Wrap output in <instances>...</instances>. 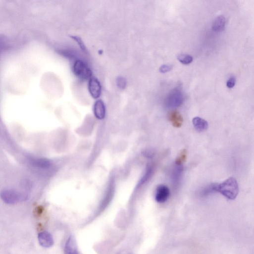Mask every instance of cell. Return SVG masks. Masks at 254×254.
Masks as SVG:
<instances>
[{
  "label": "cell",
  "mask_w": 254,
  "mask_h": 254,
  "mask_svg": "<svg viewBox=\"0 0 254 254\" xmlns=\"http://www.w3.org/2000/svg\"><path fill=\"white\" fill-rule=\"evenodd\" d=\"M183 173L182 165H177L174 167L171 174V179L175 188H177L182 179Z\"/></svg>",
  "instance_id": "9"
},
{
  "label": "cell",
  "mask_w": 254,
  "mask_h": 254,
  "mask_svg": "<svg viewBox=\"0 0 254 254\" xmlns=\"http://www.w3.org/2000/svg\"><path fill=\"white\" fill-rule=\"evenodd\" d=\"M184 96L179 90L176 89L171 91L165 101L168 108H176L180 106L184 102Z\"/></svg>",
  "instance_id": "4"
},
{
  "label": "cell",
  "mask_w": 254,
  "mask_h": 254,
  "mask_svg": "<svg viewBox=\"0 0 254 254\" xmlns=\"http://www.w3.org/2000/svg\"><path fill=\"white\" fill-rule=\"evenodd\" d=\"M236 84V78L234 77L230 78L226 83V86L229 89L233 88Z\"/></svg>",
  "instance_id": "22"
},
{
  "label": "cell",
  "mask_w": 254,
  "mask_h": 254,
  "mask_svg": "<svg viewBox=\"0 0 254 254\" xmlns=\"http://www.w3.org/2000/svg\"><path fill=\"white\" fill-rule=\"evenodd\" d=\"M216 184H212L207 186L201 192V195L203 197L209 196L216 191Z\"/></svg>",
  "instance_id": "16"
},
{
  "label": "cell",
  "mask_w": 254,
  "mask_h": 254,
  "mask_svg": "<svg viewBox=\"0 0 254 254\" xmlns=\"http://www.w3.org/2000/svg\"><path fill=\"white\" fill-rule=\"evenodd\" d=\"M30 161L33 166L39 168H47L50 166V162L44 159L31 158Z\"/></svg>",
  "instance_id": "14"
},
{
  "label": "cell",
  "mask_w": 254,
  "mask_h": 254,
  "mask_svg": "<svg viewBox=\"0 0 254 254\" xmlns=\"http://www.w3.org/2000/svg\"><path fill=\"white\" fill-rule=\"evenodd\" d=\"M65 254H78L75 242L72 237H69L65 244Z\"/></svg>",
  "instance_id": "13"
},
{
  "label": "cell",
  "mask_w": 254,
  "mask_h": 254,
  "mask_svg": "<svg viewBox=\"0 0 254 254\" xmlns=\"http://www.w3.org/2000/svg\"><path fill=\"white\" fill-rule=\"evenodd\" d=\"M70 38L78 44L83 52L86 54H88V49L83 41L80 37L75 36H71Z\"/></svg>",
  "instance_id": "19"
},
{
  "label": "cell",
  "mask_w": 254,
  "mask_h": 254,
  "mask_svg": "<svg viewBox=\"0 0 254 254\" xmlns=\"http://www.w3.org/2000/svg\"><path fill=\"white\" fill-rule=\"evenodd\" d=\"M172 68V65L164 64L160 66L159 69V71L161 73L164 74L170 71Z\"/></svg>",
  "instance_id": "21"
},
{
  "label": "cell",
  "mask_w": 254,
  "mask_h": 254,
  "mask_svg": "<svg viewBox=\"0 0 254 254\" xmlns=\"http://www.w3.org/2000/svg\"><path fill=\"white\" fill-rule=\"evenodd\" d=\"M187 157V152L186 150H183L178 154L175 160V165H182L186 161Z\"/></svg>",
  "instance_id": "18"
},
{
  "label": "cell",
  "mask_w": 254,
  "mask_h": 254,
  "mask_svg": "<svg viewBox=\"0 0 254 254\" xmlns=\"http://www.w3.org/2000/svg\"><path fill=\"white\" fill-rule=\"evenodd\" d=\"M226 20L224 16H220L217 17L213 22L212 30L215 32H220L223 31L225 27Z\"/></svg>",
  "instance_id": "11"
},
{
  "label": "cell",
  "mask_w": 254,
  "mask_h": 254,
  "mask_svg": "<svg viewBox=\"0 0 254 254\" xmlns=\"http://www.w3.org/2000/svg\"><path fill=\"white\" fill-rule=\"evenodd\" d=\"M74 75L82 81H87L93 76V73L88 64L81 59L76 60L73 65Z\"/></svg>",
  "instance_id": "2"
},
{
  "label": "cell",
  "mask_w": 254,
  "mask_h": 254,
  "mask_svg": "<svg viewBox=\"0 0 254 254\" xmlns=\"http://www.w3.org/2000/svg\"><path fill=\"white\" fill-rule=\"evenodd\" d=\"M154 172V168L152 166H149L147 169V170L142 178L141 180L140 181L139 183V185H142L144 184H145L147 181H148L152 176Z\"/></svg>",
  "instance_id": "15"
},
{
  "label": "cell",
  "mask_w": 254,
  "mask_h": 254,
  "mask_svg": "<svg viewBox=\"0 0 254 254\" xmlns=\"http://www.w3.org/2000/svg\"><path fill=\"white\" fill-rule=\"evenodd\" d=\"M169 121L172 125L176 128H180L182 126L183 119L181 114L177 111L170 112L168 115Z\"/></svg>",
  "instance_id": "10"
},
{
  "label": "cell",
  "mask_w": 254,
  "mask_h": 254,
  "mask_svg": "<svg viewBox=\"0 0 254 254\" xmlns=\"http://www.w3.org/2000/svg\"><path fill=\"white\" fill-rule=\"evenodd\" d=\"M94 113L99 120H102L106 116V107L103 102L101 100L97 101L94 106Z\"/></svg>",
  "instance_id": "7"
},
{
  "label": "cell",
  "mask_w": 254,
  "mask_h": 254,
  "mask_svg": "<svg viewBox=\"0 0 254 254\" xmlns=\"http://www.w3.org/2000/svg\"><path fill=\"white\" fill-rule=\"evenodd\" d=\"M38 239L41 245L45 248L51 247L54 244L52 235L48 231H43L40 233Z\"/></svg>",
  "instance_id": "8"
},
{
  "label": "cell",
  "mask_w": 254,
  "mask_h": 254,
  "mask_svg": "<svg viewBox=\"0 0 254 254\" xmlns=\"http://www.w3.org/2000/svg\"><path fill=\"white\" fill-rule=\"evenodd\" d=\"M88 89L91 96L95 99H98L102 95V87L99 80L94 76L89 80Z\"/></svg>",
  "instance_id": "5"
},
{
  "label": "cell",
  "mask_w": 254,
  "mask_h": 254,
  "mask_svg": "<svg viewBox=\"0 0 254 254\" xmlns=\"http://www.w3.org/2000/svg\"><path fill=\"white\" fill-rule=\"evenodd\" d=\"M192 122L194 128L198 132H203L208 128V125L207 121L200 117L194 118Z\"/></svg>",
  "instance_id": "12"
},
{
  "label": "cell",
  "mask_w": 254,
  "mask_h": 254,
  "mask_svg": "<svg viewBox=\"0 0 254 254\" xmlns=\"http://www.w3.org/2000/svg\"><path fill=\"white\" fill-rule=\"evenodd\" d=\"M170 194V190L167 186L160 185L157 187L156 190L155 200L159 203H163L168 199Z\"/></svg>",
  "instance_id": "6"
},
{
  "label": "cell",
  "mask_w": 254,
  "mask_h": 254,
  "mask_svg": "<svg viewBox=\"0 0 254 254\" xmlns=\"http://www.w3.org/2000/svg\"><path fill=\"white\" fill-rule=\"evenodd\" d=\"M216 191L229 200H234L239 192L237 182L234 178L230 177L223 183L216 184Z\"/></svg>",
  "instance_id": "1"
},
{
  "label": "cell",
  "mask_w": 254,
  "mask_h": 254,
  "mask_svg": "<svg viewBox=\"0 0 254 254\" xmlns=\"http://www.w3.org/2000/svg\"><path fill=\"white\" fill-rule=\"evenodd\" d=\"M1 197L8 204H15L28 199V195L14 190H5L1 193Z\"/></svg>",
  "instance_id": "3"
},
{
  "label": "cell",
  "mask_w": 254,
  "mask_h": 254,
  "mask_svg": "<svg viewBox=\"0 0 254 254\" xmlns=\"http://www.w3.org/2000/svg\"><path fill=\"white\" fill-rule=\"evenodd\" d=\"M116 84L119 89L124 90L127 86L126 80L123 77H118L116 80Z\"/></svg>",
  "instance_id": "20"
},
{
  "label": "cell",
  "mask_w": 254,
  "mask_h": 254,
  "mask_svg": "<svg viewBox=\"0 0 254 254\" xmlns=\"http://www.w3.org/2000/svg\"><path fill=\"white\" fill-rule=\"evenodd\" d=\"M177 59L180 63L184 65H189L193 61V58L192 56L185 54L178 55Z\"/></svg>",
  "instance_id": "17"
}]
</instances>
